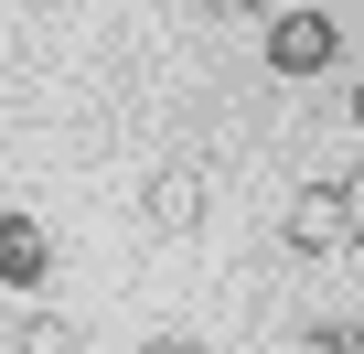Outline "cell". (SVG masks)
<instances>
[{
  "instance_id": "52a82bcc",
  "label": "cell",
  "mask_w": 364,
  "mask_h": 354,
  "mask_svg": "<svg viewBox=\"0 0 364 354\" xmlns=\"http://www.w3.org/2000/svg\"><path fill=\"white\" fill-rule=\"evenodd\" d=\"M353 269H364V236H353Z\"/></svg>"
},
{
  "instance_id": "7a4b0ae2",
  "label": "cell",
  "mask_w": 364,
  "mask_h": 354,
  "mask_svg": "<svg viewBox=\"0 0 364 354\" xmlns=\"http://www.w3.org/2000/svg\"><path fill=\"white\" fill-rule=\"evenodd\" d=\"M289 247H343V258H353V204H343V194H321V183H311V194H289Z\"/></svg>"
},
{
  "instance_id": "3957f363",
  "label": "cell",
  "mask_w": 364,
  "mask_h": 354,
  "mask_svg": "<svg viewBox=\"0 0 364 354\" xmlns=\"http://www.w3.org/2000/svg\"><path fill=\"white\" fill-rule=\"evenodd\" d=\"M43 269H54L43 226L33 215H0V290H43Z\"/></svg>"
},
{
  "instance_id": "5b68a950",
  "label": "cell",
  "mask_w": 364,
  "mask_h": 354,
  "mask_svg": "<svg viewBox=\"0 0 364 354\" xmlns=\"http://www.w3.org/2000/svg\"><path fill=\"white\" fill-rule=\"evenodd\" d=\"M343 204H353V236H364V172H353V183H343Z\"/></svg>"
},
{
  "instance_id": "8992f818",
  "label": "cell",
  "mask_w": 364,
  "mask_h": 354,
  "mask_svg": "<svg viewBox=\"0 0 364 354\" xmlns=\"http://www.w3.org/2000/svg\"><path fill=\"white\" fill-rule=\"evenodd\" d=\"M353 129H364V86H353Z\"/></svg>"
},
{
  "instance_id": "277c9868",
  "label": "cell",
  "mask_w": 364,
  "mask_h": 354,
  "mask_svg": "<svg viewBox=\"0 0 364 354\" xmlns=\"http://www.w3.org/2000/svg\"><path fill=\"white\" fill-rule=\"evenodd\" d=\"M150 226H161V236L204 226V172H182V161H171V172H150Z\"/></svg>"
},
{
  "instance_id": "6da1fadb",
  "label": "cell",
  "mask_w": 364,
  "mask_h": 354,
  "mask_svg": "<svg viewBox=\"0 0 364 354\" xmlns=\"http://www.w3.org/2000/svg\"><path fill=\"white\" fill-rule=\"evenodd\" d=\"M268 65H279V76H321V65H332V22H321V11H279V22H268Z\"/></svg>"
}]
</instances>
